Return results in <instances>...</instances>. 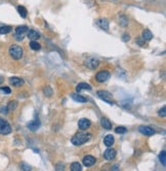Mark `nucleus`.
<instances>
[{
	"instance_id": "nucleus-1",
	"label": "nucleus",
	"mask_w": 166,
	"mask_h": 171,
	"mask_svg": "<svg viewBox=\"0 0 166 171\" xmlns=\"http://www.w3.org/2000/svg\"><path fill=\"white\" fill-rule=\"evenodd\" d=\"M90 139V134L86 133H77L72 137L71 141L74 145H82L84 144L85 142Z\"/></svg>"
},
{
	"instance_id": "nucleus-2",
	"label": "nucleus",
	"mask_w": 166,
	"mask_h": 171,
	"mask_svg": "<svg viewBox=\"0 0 166 171\" xmlns=\"http://www.w3.org/2000/svg\"><path fill=\"white\" fill-rule=\"evenodd\" d=\"M8 53L13 59L19 60V59H22L23 55H24V50L22 48V46L13 44V46H11L10 48H9Z\"/></svg>"
},
{
	"instance_id": "nucleus-3",
	"label": "nucleus",
	"mask_w": 166,
	"mask_h": 171,
	"mask_svg": "<svg viewBox=\"0 0 166 171\" xmlns=\"http://www.w3.org/2000/svg\"><path fill=\"white\" fill-rule=\"evenodd\" d=\"M11 132V127L8 124V122L5 121L4 118H0V134L2 135H7Z\"/></svg>"
},
{
	"instance_id": "nucleus-4",
	"label": "nucleus",
	"mask_w": 166,
	"mask_h": 171,
	"mask_svg": "<svg viewBox=\"0 0 166 171\" xmlns=\"http://www.w3.org/2000/svg\"><path fill=\"white\" fill-rule=\"evenodd\" d=\"M27 32H28V27L25 26V25L17 27V29H15V39L19 40V41L23 40L24 39V35Z\"/></svg>"
},
{
	"instance_id": "nucleus-5",
	"label": "nucleus",
	"mask_w": 166,
	"mask_h": 171,
	"mask_svg": "<svg viewBox=\"0 0 166 171\" xmlns=\"http://www.w3.org/2000/svg\"><path fill=\"white\" fill-rule=\"evenodd\" d=\"M97 96H99L101 100L106 101L107 103H109V104L114 103V101H113V99H112V94H110L108 91H103V90L97 91Z\"/></svg>"
},
{
	"instance_id": "nucleus-6",
	"label": "nucleus",
	"mask_w": 166,
	"mask_h": 171,
	"mask_svg": "<svg viewBox=\"0 0 166 171\" xmlns=\"http://www.w3.org/2000/svg\"><path fill=\"white\" fill-rule=\"evenodd\" d=\"M110 76H111L110 72H108V71H106V70H103L97 73L95 79H97L99 83H105V81H107L110 78Z\"/></svg>"
},
{
	"instance_id": "nucleus-7",
	"label": "nucleus",
	"mask_w": 166,
	"mask_h": 171,
	"mask_svg": "<svg viewBox=\"0 0 166 171\" xmlns=\"http://www.w3.org/2000/svg\"><path fill=\"white\" fill-rule=\"evenodd\" d=\"M138 130H140V133L146 136H152L155 134V130L151 127H148V126H140Z\"/></svg>"
},
{
	"instance_id": "nucleus-8",
	"label": "nucleus",
	"mask_w": 166,
	"mask_h": 171,
	"mask_svg": "<svg viewBox=\"0 0 166 171\" xmlns=\"http://www.w3.org/2000/svg\"><path fill=\"white\" fill-rule=\"evenodd\" d=\"M95 158L92 156H90V155H87V156H85L84 158H83V160H82V163H83V165H84L85 167H90L92 166V165H94L95 163Z\"/></svg>"
},
{
	"instance_id": "nucleus-9",
	"label": "nucleus",
	"mask_w": 166,
	"mask_h": 171,
	"mask_svg": "<svg viewBox=\"0 0 166 171\" xmlns=\"http://www.w3.org/2000/svg\"><path fill=\"white\" fill-rule=\"evenodd\" d=\"M116 157V151L114 149H108L103 153V158L108 161H111Z\"/></svg>"
},
{
	"instance_id": "nucleus-10",
	"label": "nucleus",
	"mask_w": 166,
	"mask_h": 171,
	"mask_svg": "<svg viewBox=\"0 0 166 171\" xmlns=\"http://www.w3.org/2000/svg\"><path fill=\"white\" fill-rule=\"evenodd\" d=\"M90 125H91V122L89 121V120H87V118H81V120L78 122V127L81 130L88 129V128L90 127Z\"/></svg>"
},
{
	"instance_id": "nucleus-11",
	"label": "nucleus",
	"mask_w": 166,
	"mask_h": 171,
	"mask_svg": "<svg viewBox=\"0 0 166 171\" xmlns=\"http://www.w3.org/2000/svg\"><path fill=\"white\" fill-rule=\"evenodd\" d=\"M99 61L94 59V58H90V59H87L85 61V65L88 68H90V69H95L99 66Z\"/></svg>"
},
{
	"instance_id": "nucleus-12",
	"label": "nucleus",
	"mask_w": 166,
	"mask_h": 171,
	"mask_svg": "<svg viewBox=\"0 0 166 171\" xmlns=\"http://www.w3.org/2000/svg\"><path fill=\"white\" fill-rule=\"evenodd\" d=\"M9 83L11 86H15V87H21V86L24 85V81L22 78H19V77L13 76L9 78Z\"/></svg>"
},
{
	"instance_id": "nucleus-13",
	"label": "nucleus",
	"mask_w": 166,
	"mask_h": 171,
	"mask_svg": "<svg viewBox=\"0 0 166 171\" xmlns=\"http://www.w3.org/2000/svg\"><path fill=\"white\" fill-rule=\"evenodd\" d=\"M97 24L103 30H106V31L109 30V21L106 20V19H99L97 21Z\"/></svg>"
},
{
	"instance_id": "nucleus-14",
	"label": "nucleus",
	"mask_w": 166,
	"mask_h": 171,
	"mask_svg": "<svg viewBox=\"0 0 166 171\" xmlns=\"http://www.w3.org/2000/svg\"><path fill=\"white\" fill-rule=\"evenodd\" d=\"M71 98L74 101H76V102H79V103H85V102H87V99L84 96H81V95L77 94V93L71 94Z\"/></svg>"
},
{
	"instance_id": "nucleus-15",
	"label": "nucleus",
	"mask_w": 166,
	"mask_h": 171,
	"mask_svg": "<svg viewBox=\"0 0 166 171\" xmlns=\"http://www.w3.org/2000/svg\"><path fill=\"white\" fill-rule=\"evenodd\" d=\"M39 127H40V121L38 118H35L28 124V128L31 131H36L37 129H39Z\"/></svg>"
},
{
	"instance_id": "nucleus-16",
	"label": "nucleus",
	"mask_w": 166,
	"mask_h": 171,
	"mask_svg": "<svg viewBox=\"0 0 166 171\" xmlns=\"http://www.w3.org/2000/svg\"><path fill=\"white\" fill-rule=\"evenodd\" d=\"M82 90H88L90 91L91 90V87L89 83H80L77 85V87H76V91L77 92H81Z\"/></svg>"
},
{
	"instance_id": "nucleus-17",
	"label": "nucleus",
	"mask_w": 166,
	"mask_h": 171,
	"mask_svg": "<svg viewBox=\"0 0 166 171\" xmlns=\"http://www.w3.org/2000/svg\"><path fill=\"white\" fill-rule=\"evenodd\" d=\"M142 39L146 40V41H150V40L153 38V33H152L149 29H144V30L142 31Z\"/></svg>"
},
{
	"instance_id": "nucleus-18",
	"label": "nucleus",
	"mask_w": 166,
	"mask_h": 171,
	"mask_svg": "<svg viewBox=\"0 0 166 171\" xmlns=\"http://www.w3.org/2000/svg\"><path fill=\"white\" fill-rule=\"evenodd\" d=\"M114 136L111 135V134H109V135H107L106 137H105V139H103V143H105V145L108 147L112 146L113 144H114Z\"/></svg>"
},
{
	"instance_id": "nucleus-19",
	"label": "nucleus",
	"mask_w": 166,
	"mask_h": 171,
	"mask_svg": "<svg viewBox=\"0 0 166 171\" xmlns=\"http://www.w3.org/2000/svg\"><path fill=\"white\" fill-rule=\"evenodd\" d=\"M28 34H27V36H28L29 39L31 40H36L38 39L39 37H40V35H39V33L37 32V31L35 30H28Z\"/></svg>"
},
{
	"instance_id": "nucleus-20",
	"label": "nucleus",
	"mask_w": 166,
	"mask_h": 171,
	"mask_svg": "<svg viewBox=\"0 0 166 171\" xmlns=\"http://www.w3.org/2000/svg\"><path fill=\"white\" fill-rule=\"evenodd\" d=\"M101 125L103 126V127L105 128V129H107V130L112 129V124H111V122L109 121V120L107 118H101Z\"/></svg>"
},
{
	"instance_id": "nucleus-21",
	"label": "nucleus",
	"mask_w": 166,
	"mask_h": 171,
	"mask_svg": "<svg viewBox=\"0 0 166 171\" xmlns=\"http://www.w3.org/2000/svg\"><path fill=\"white\" fill-rule=\"evenodd\" d=\"M17 11H19V15L22 17V18H26L27 17V9H26V7L25 6H22V5H19L17 6Z\"/></svg>"
},
{
	"instance_id": "nucleus-22",
	"label": "nucleus",
	"mask_w": 166,
	"mask_h": 171,
	"mask_svg": "<svg viewBox=\"0 0 166 171\" xmlns=\"http://www.w3.org/2000/svg\"><path fill=\"white\" fill-rule=\"evenodd\" d=\"M70 169H71V171H82V166H81L80 163L74 162V163H72L71 164Z\"/></svg>"
},
{
	"instance_id": "nucleus-23",
	"label": "nucleus",
	"mask_w": 166,
	"mask_h": 171,
	"mask_svg": "<svg viewBox=\"0 0 166 171\" xmlns=\"http://www.w3.org/2000/svg\"><path fill=\"white\" fill-rule=\"evenodd\" d=\"M6 107H7V109H8L9 111H13V110L17 109V101H15V100L9 101V103L7 104Z\"/></svg>"
},
{
	"instance_id": "nucleus-24",
	"label": "nucleus",
	"mask_w": 166,
	"mask_h": 171,
	"mask_svg": "<svg viewBox=\"0 0 166 171\" xmlns=\"http://www.w3.org/2000/svg\"><path fill=\"white\" fill-rule=\"evenodd\" d=\"M30 48H32L33 50H39L41 48V46H40V43H39V42L36 41V40H31Z\"/></svg>"
},
{
	"instance_id": "nucleus-25",
	"label": "nucleus",
	"mask_w": 166,
	"mask_h": 171,
	"mask_svg": "<svg viewBox=\"0 0 166 171\" xmlns=\"http://www.w3.org/2000/svg\"><path fill=\"white\" fill-rule=\"evenodd\" d=\"M13 28L10 26H1L0 27V34H8L9 32H11Z\"/></svg>"
},
{
	"instance_id": "nucleus-26",
	"label": "nucleus",
	"mask_w": 166,
	"mask_h": 171,
	"mask_svg": "<svg viewBox=\"0 0 166 171\" xmlns=\"http://www.w3.org/2000/svg\"><path fill=\"white\" fill-rule=\"evenodd\" d=\"M159 160H160V162L162 163V165L165 166L166 165V151H161V153H160V156H159Z\"/></svg>"
},
{
	"instance_id": "nucleus-27",
	"label": "nucleus",
	"mask_w": 166,
	"mask_h": 171,
	"mask_svg": "<svg viewBox=\"0 0 166 171\" xmlns=\"http://www.w3.org/2000/svg\"><path fill=\"white\" fill-rule=\"evenodd\" d=\"M43 93L46 97H50L52 95V93H53V91H52V89L50 88L49 86H46L45 88L43 89Z\"/></svg>"
},
{
	"instance_id": "nucleus-28",
	"label": "nucleus",
	"mask_w": 166,
	"mask_h": 171,
	"mask_svg": "<svg viewBox=\"0 0 166 171\" xmlns=\"http://www.w3.org/2000/svg\"><path fill=\"white\" fill-rule=\"evenodd\" d=\"M115 132H116L117 134H125L126 132H127V129H126L125 127H117L116 129H115Z\"/></svg>"
},
{
	"instance_id": "nucleus-29",
	"label": "nucleus",
	"mask_w": 166,
	"mask_h": 171,
	"mask_svg": "<svg viewBox=\"0 0 166 171\" xmlns=\"http://www.w3.org/2000/svg\"><path fill=\"white\" fill-rule=\"evenodd\" d=\"M128 23V19L126 18L125 15H121L120 17V24L122 25V26H126Z\"/></svg>"
},
{
	"instance_id": "nucleus-30",
	"label": "nucleus",
	"mask_w": 166,
	"mask_h": 171,
	"mask_svg": "<svg viewBox=\"0 0 166 171\" xmlns=\"http://www.w3.org/2000/svg\"><path fill=\"white\" fill-rule=\"evenodd\" d=\"M136 43H138L140 46H146V40L142 39V37H138L136 38Z\"/></svg>"
},
{
	"instance_id": "nucleus-31",
	"label": "nucleus",
	"mask_w": 166,
	"mask_h": 171,
	"mask_svg": "<svg viewBox=\"0 0 166 171\" xmlns=\"http://www.w3.org/2000/svg\"><path fill=\"white\" fill-rule=\"evenodd\" d=\"M21 167H22V169L24 171H30L31 170V166L30 165H27L26 163H22V164H21Z\"/></svg>"
},
{
	"instance_id": "nucleus-32",
	"label": "nucleus",
	"mask_w": 166,
	"mask_h": 171,
	"mask_svg": "<svg viewBox=\"0 0 166 171\" xmlns=\"http://www.w3.org/2000/svg\"><path fill=\"white\" fill-rule=\"evenodd\" d=\"M158 114H159L160 116H163V118L166 116V108H165V106H164V107H162L161 109L158 111Z\"/></svg>"
},
{
	"instance_id": "nucleus-33",
	"label": "nucleus",
	"mask_w": 166,
	"mask_h": 171,
	"mask_svg": "<svg viewBox=\"0 0 166 171\" xmlns=\"http://www.w3.org/2000/svg\"><path fill=\"white\" fill-rule=\"evenodd\" d=\"M56 171H64V164H62V163H58V164H56Z\"/></svg>"
},
{
	"instance_id": "nucleus-34",
	"label": "nucleus",
	"mask_w": 166,
	"mask_h": 171,
	"mask_svg": "<svg viewBox=\"0 0 166 171\" xmlns=\"http://www.w3.org/2000/svg\"><path fill=\"white\" fill-rule=\"evenodd\" d=\"M1 91H2V92H4L5 94H7V95L11 93L10 88H8V87H2V88H1Z\"/></svg>"
},
{
	"instance_id": "nucleus-35",
	"label": "nucleus",
	"mask_w": 166,
	"mask_h": 171,
	"mask_svg": "<svg viewBox=\"0 0 166 171\" xmlns=\"http://www.w3.org/2000/svg\"><path fill=\"white\" fill-rule=\"evenodd\" d=\"M120 170V167H119L118 164H115L112 166V168H111V171H119Z\"/></svg>"
},
{
	"instance_id": "nucleus-36",
	"label": "nucleus",
	"mask_w": 166,
	"mask_h": 171,
	"mask_svg": "<svg viewBox=\"0 0 166 171\" xmlns=\"http://www.w3.org/2000/svg\"><path fill=\"white\" fill-rule=\"evenodd\" d=\"M122 39L124 40V41H127V40H129L130 39L129 34H124V35H123V37H122Z\"/></svg>"
},
{
	"instance_id": "nucleus-37",
	"label": "nucleus",
	"mask_w": 166,
	"mask_h": 171,
	"mask_svg": "<svg viewBox=\"0 0 166 171\" xmlns=\"http://www.w3.org/2000/svg\"><path fill=\"white\" fill-rule=\"evenodd\" d=\"M0 112H2V114H6L7 112H8V109H7V107H1V108H0Z\"/></svg>"
},
{
	"instance_id": "nucleus-38",
	"label": "nucleus",
	"mask_w": 166,
	"mask_h": 171,
	"mask_svg": "<svg viewBox=\"0 0 166 171\" xmlns=\"http://www.w3.org/2000/svg\"><path fill=\"white\" fill-rule=\"evenodd\" d=\"M3 81H4V78H3V77L1 76V75H0V85H1V83H2Z\"/></svg>"
}]
</instances>
